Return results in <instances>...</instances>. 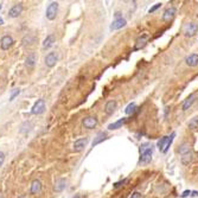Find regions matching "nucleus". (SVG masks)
<instances>
[{"instance_id":"obj_13","label":"nucleus","mask_w":198,"mask_h":198,"mask_svg":"<svg viewBox=\"0 0 198 198\" xmlns=\"http://www.w3.org/2000/svg\"><path fill=\"white\" fill-rule=\"evenodd\" d=\"M195 101H196V95H195V94H191L188 99L184 100V102H183V105H181V109H183V110H188V109L195 103Z\"/></svg>"},{"instance_id":"obj_26","label":"nucleus","mask_w":198,"mask_h":198,"mask_svg":"<svg viewBox=\"0 0 198 198\" xmlns=\"http://www.w3.org/2000/svg\"><path fill=\"white\" fill-rule=\"evenodd\" d=\"M188 126H189L190 129H196V128H198V116L192 117V119L189 121Z\"/></svg>"},{"instance_id":"obj_3","label":"nucleus","mask_w":198,"mask_h":198,"mask_svg":"<svg viewBox=\"0 0 198 198\" xmlns=\"http://www.w3.org/2000/svg\"><path fill=\"white\" fill-rule=\"evenodd\" d=\"M45 110V101L44 100H38L36 103L33 105V107L31 109V113L33 115H39L43 114Z\"/></svg>"},{"instance_id":"obj_28","label":"nucleus","mask_w":198,"mask_h":198,"mask_svg":"<svg viewBox=\"0 0 198 198\" xmlns=\"http://www.w3.org/2000/svg\"><path fill=\"white\" fill-rule=\"evenodd\" d=\"M31 128H32V124L31 122H25L23 126L20 127V132L21 133H25V132H29V131H31Z\"/></svg>"},{"instance_id":"obj_9","label":"nucleus","mask_w":198,"mask_h":198,"mask_svg":"<svg viewBox=\"0 0 198 198\" xmlns=\"http://www.w3.org/2000/svg\"><path fill=\"white\" fill-rule=\"evenodd\" d=\"M185 64L188 67L195 68L198 65V54H190L189 56L185 57Z\"/></svg>"},{"instance_id":"obj_16","label":"nucleus","mask_w":198,"mask_h":198,"mask_svg":"<svg viewBox=\"0 0 198 198\" xmlns=\"http://www.w3.org/2000/svg\"><path fill=\"white\" fill-rule=\"evenodd\" d=\"M42 191V183L38 179H35L31 184V193L32 195H38Z\"/></svg>"},{"instance_id":"obj_19","label":"nucleus","mask_w":198,"mask_h":198,"mask_svg":"<svg viewBox=\"0 0 198 198\" xmlns=\"http://www.w3.org/2000/svg\"><path fill=\"white\" fill-rule=\"evenodd\" d=\"M55 42H56V39H55L54 35H49V36L44 39V42H43V48H44V49H49V48H51V46L54 45Z\"/></svg>"},{"instance_id":"obj_14","label":"nucleus","mask_w":198,"mask_h":198,"mask_svg":"<svg viewBox=\"0 0 198 198\" xmlns=\"http://www.w3.org/2000/svg\"><path fill=\"white\" fill-rule=\"evenodd\" d=\"M147 40H148V36H147V35H143V36H140L138 39H136V42H135L134 50H139V49L144 48L145 45H146V43H147Z\"/></svg>"},{"instance_id":"obj_7","label":"nucleus","mask_w":198,"mask_h":198,"mask_svg":"<svg viewBox=\"0 0 198 198\" xmlns=\"http://www.w3.org/2000/svg\"><path fill=\"white\" fill-rule=\"evenodd\" d=\"M88 138H82V139H78V140H76L75 141V144H74V151L75 152H81L84 150V147L87 146L88 144Z\"/></svg>"},{"instance_id":"obj_32","label":"nucleus","mask_w":198,"mask_h":198,"mask_svg":"<svg viewBox=\"0 0 198 198\" xmlns=\"http://www.w3.org/2000/svg\"><path fill=\"white\" fill-rule=\"evenodd\" d=\"M4 162H5V154L2 153V152H0V167L2 166Z\"/></svg>"},{"instance_id":"obj_2","label":"nucleus","mask_w":198,"mask_h":198,"mask_svg":"<svg viewBox=\"0 0 198 198\" xmlns=\"http://www.w3.org/2000/svg\"><path fill=\"white\" fill-rule=\"evenodd\" d=\"M57 12H58V2H51L48 9H46V18L49 20H54L56 19V16H57Z\"/></svg>"},{"instance_id":"obj_38","label":"nucleus","mask_w":198,"mask_h":198,"mask_svg":"<svg viewBox=\"0 0 198 198\" xmlns=\"http://www.w3.org/2000/svg\"><path fill=\"white\" fill-rule=\"evenodd\" d=\"M21 198H23V197H21Z\"/></svg>"},{"instance_id":"obj_33","label":"nucleus","mask_w":198,"mask_h":198,"mask_svg":"<svg viewBox=\"0 0 198 198\" xmlns=\"http://www.w3.org/2000/svg\"><path fill=\"white\" fill-rule=\"evenodd\" d=\"M191 192H192V191H190V190H186V191H184V192L181 193V196H180V197H183V198L188 197V196H190V195H191Z\"/></svg>"},{"instance_id":"obj_6","label":"nucleus","mask_w":198,"mask_h":198,"mask_svg":"<svg viewBox=\"0 0 198 198\" xmlns=\"http://www.w3.org/2000/svg\"><path fill=\"white\" fill-rule=\"evenodd\" d=\"M57 59H58V57H57L56 52H49V54L46 55V57H45L46 67L48 68H54L56 63H57Z\"/></svg>"},{"instance_id":"obj_15","label":"nucleus","mask_w":198,"mask_h":198,"mask_svg":"<svg viewBox=\"0 0 198 198\" xmlns=\"http://www.w3.org/2000/svg\"><path fill=\"white\" fill-rule=\"evenodd\" d=\"M116 101H114V100H112V101H108L107 103H106V106H105V112H106V114H113L114 112H115V109H116Z\"/></svg>"},{"instance_id":"obj_31","label":"nucleus","mask_w":198,"mask_h":198,"mask_svg":"<svg viewBox=\"0 0 198 198\" xmlns=\"http://www.w3.org/2000/svg\"><path fill=\"white\" fill-rule=\"evenodd\" d=\"M160 6H162V4H160V2H158V4H155V5H154L153 7H151L148 12H150V13H153V12H155L157 10H158V9H159V7H160Z\"/></svg>"},{"instance_id":"obj_21","label":"nucleus","mask_w":198,"mask_h":198,"mask_svg":"<svg viewBox=\"0 0 198 198\" xmlns=\"http://www.w3.org/2000/svg\"><path fill=\"white\" fill-rule=\"evenodd\" d=\"M169 140H170V136H162V139L158 141L157 147H158V148H159L162 152H164V150H165L166 145H167V143H169Z\"/></svg>"},{"instance_id":"obj_36","label":"nucleus","mask_w":198,"mask_h":198,"mask_svg":"<svg viewBox=\"0 0 198 198\" xmlns=\"http://www.w3.org/2000/svg\"><path fill=\"white\" fill-rule=\"evenodd\" d=\"M74 198H81V197H80L78 195H76V196H75V197H74Z\"/></svg>"},{"instance_id":"obj_23","label":"nucleus","mask_w":198,"mask_h":198,"mask_svg":"<svg viewBox=\"0 0 198 198\" xmlns=\"http://www.w3.org/2000/svg\"><path fill=\"white\" fill-rule=\"evenodd\" d=\"M107 139V134L105 133V132H101L99 134L96 135V138L94 139V141H93V146H96V145H99L100 143H102L103 140H106Z\"/></svg>"},{"instance_id":"obj_17","label":"nucleus","mask_w":198,"mask_h":198,"mask_svg":"<svg viewBox=\"0 0 198 198\" xmlns=\"http://www.w3.org/2000/svg\"><path fill=\"white\" fill-rule=\"evenodd\" d=\"M126 117H122V119H120V120H117L115 122H113V124H110L108 126V129L109 131H114V129H119V128H121V127L124 126L125 124H126Z\"/></svg>"},{"instance_id":"obj_18","label":"nucleus","mask_w":198,"mask_h":198,"mask_svg":"<svg viewBox=\"0 0 198 198\" xmlns=\"http://www.w3.org/2000/svg\"><path fill=\"white\" fill-rule=\"evenodd\" d=\"M65 186H67V180L64 179V178H61V179L56 180L54 189L56 192H61V191H63L65 189Z\"/></svg>"},{"instance_id":"obj_35","label":"nucleus","mask_w":198,"mask_h":198,"mask_svg":"<svg viewBox=\"0 0 198 198\" xmlns=\"http://www.w3.org/2000/svg\"><path fill=\"white\" fill-rule=\"evenodd\" d=\"M114 17H115V20H117V19H121V18H122V17H121V12H115Z\"/></svg>"},{"instance_id":"obj_8","label":"nucleus","mask_w":198,"mask_h":198,"mask_svg":"<svg viewBox=\"0 0 198 198\" xmlns=\"http://www.w3.org/2000/svg\"><path fill=\"white\" fill-rule=\"evenodd\" d=\"M21 12H23V5L21 4H16L9 11V16L11 18H17L21 14Z\"/></svg>"},{"instance_id":"obj_10","label":"nucleus","mask_w":198,"mask_h":198,"mask_svg":"<svg viewBox=\"0 0 198 198\" xmlns=\"http://www.w3.org/2000/svg\"><path fill=\"white\" fill-rule=\"evenodd\" d=\"M13 44V38L11 36H4L1 38V40H0V46H1V49L2 50H9L10 48L12 46Z\"/></svg>"},{"instance_id":"obj_24","label":"nucleus","mask_w":198,"mask_h":198,"mask_svg":"<svg viewBox=\"0 0 198 198\" xmlns=\"http://www.w3.org/2000/svg\"><path fill=\"white\" fill-rule=\"evenodd\" d=\"M35 63H36V55H35V54L29 55V56L26 57V62H25L26 67H29V68H32V67L35 65Z\"/></svg>"},{"instance_id":"obj_11","label":"nucleus","mask_w":198,"mask_h":198,"mask_svg":"<svg viewBox=\"0 0 198 198\" xmlns=\"http://www.w3.org/2000/svg\"><path fill=\"white\" fill-rule=\"evenodd\" d=\"M97 125V119L96 116H88L83 120V126L88 129H93L94 127Z\"/></svg>"},{"instance_id":"obj_34","label":"nucleus","mask_w":198,"mask_h":198,"mask_svg":"<svg viewBox=\"0 0 198 198\" xmlns=\"http://www.w3.org/2000/svg\"><path fill=\"white\" fill-rule=\"evenodd\" d=\"M131 198H141V195H140L139 192H133L132 196H131Z\"/></svg>"},{"instance_id":"obj_30","label":"nucleus","mask_w":198,"mask_h":198,"mask_svg":"<svg viewBox=\"0 0 198 198\" xmlns=\"http://www.w3.org/2000/svg\"><path fill=\"white\" fill-rule=\"evenodd\" d=\"M19 94H20V90L19 89H14L13 90V93H12V95H11V97H10V101H13V100L16 99L17 96H18Z\"/></svg>"},{"instance_id":"obj_37","label":"nucleus","mask_w":198,"mask_h":198,"mask_svg":"<svg viewBox=\"0 0 198 198\" xmlns=\"http://www.w3.org/2000/svg\"><path fill=\"white\" fill-rule=\"evenodd\" d=\"M1 24H2V19H0V25H1Z\"/></svg>"},{"instance_id":"obj_25","label":"nucleus","mask_w":198,"mask_h":198,"mask_svg":"<svg viewBox=\"0 0 198 198\" xmlns=\"http://www.w3.org/2000/svg\"><path fill=\"white\" fill-rule=\"evenodd\" d=\"M36 42V37L31 36V35H27L23 38V44L24 45H30L32 44V43H35Z\"/></svg>"},{"instance_id":"obj_12","label":"nucleus","mask_w":198,"mask_h":198,"mask_svg":"<svg viewBox=\"0 0 198 198\" xmlns=\"http://www.w3.org/2000/svg\"><path fill=\"white\" fill-rule=\"evenodd\" d=\"M126 24H127L126 19H124V18L114 20V21L112 23V25H110V30H112V31H115V30H119V29H122V27L126 26Z\"/></svg>"},{"instance_id":"obj_27","label":"nucleus","mask_w":198,"mask_h":198,"mask_svg":"<svg viewBox=\"0 0 198 198\" xmlns=\"http://www.w3.org/2000/svg\"><path fill=\"white\" fill-rule=\"evenodd\" d=\"M135 109H136V103H135V102H132V103H129V105L126 107V109H125V113H126L127 115H129V114L134 113Z\"/></svg>"},{"instance_id":"obj_1","label":"nucleus","mask_w":198,"mask_h":198,"mask_svg":"<svg viewBox=\"0 0 198 198\" xmlns=\"http://www.w3.org/2000/svg\"><path fill=\"white\" fill-rule=\"evenodd\" d=\"M153 146L150 144H143L140 146V159L139 164H148L152 160Z\"/></svg>"},{"instance_id":"obj_4","label":"nucleus","mask_w":198,"mask_h":198,"mask_svg":"<svg viewBox=\"0 0 198 198\" xmlns=\"http://www.w3.org/2000/svg\"><path fill=\"white\" fill-rule=\"evenodd\" d=\"M198 32V24L196 23H189L184 27V35L186 37H193Z\"/></svg>"},{"instance_id":"obj_22","label":"nucleus","mask_w":198,"mask_h":198,"mask_svg":"<svg viewBox=\"0 0 198 198\" xmlns=\"http://www.w3.org/2000/svg\"><path fill=\"white\" fill-rule=\"evenodd\" d=\"M181 164L183 165H189L190 162L193 160V153L192 152H189V153L184 154V155H181Z\"/></svg>"},{"instance_id":"obj_29","label":"nucleus","mask_w":198,"mask_h":198,"mask_svg":"<svg viewBox=\"0 0 198 198\" xmlns=\"http://www.w3.org/2000/svg\"><path fill=\"white\" fill-rule=\"evenodd\" d=\"M127 180H128V179L126 178V179L121 180V181H117V183H115V184H114V188H115V189H119V188L124 186V185H125V184L127 183Z\"/></svg>"},{"instance_id":"obj_5","label":"nucleus","mask_w":198,"mask_h":198,"mask_svg":"<svg viewBox=\"0 0 198 198\" xmlns=\"http://www.w3.org/2000/svg\"><path fill=\"white\" fill-rule=\"evenodd\" d=\"M176 13H177V10H176V7L171 6V7H169V9H166L165 11H164L162 19L164 20V21H171L172 19L174 18Z\"/></svg>"},{"instance_id":"obj_20","label":"nucleus","mask_w":198,"mask_h":198,"mask_svg":"<svg viewBox=\"0 0 198 198\" xmlns=\"http://www.w3.org/2000/svg\"><path fill=\"white\" fill-rule=\"evenodd\" d=\"M189 152H192V151H191V145L188 144V143H184V144H181L179 146V148H178V153L181 154V155H184V154L189 153Z\"/></svg>"}]
</instances>
